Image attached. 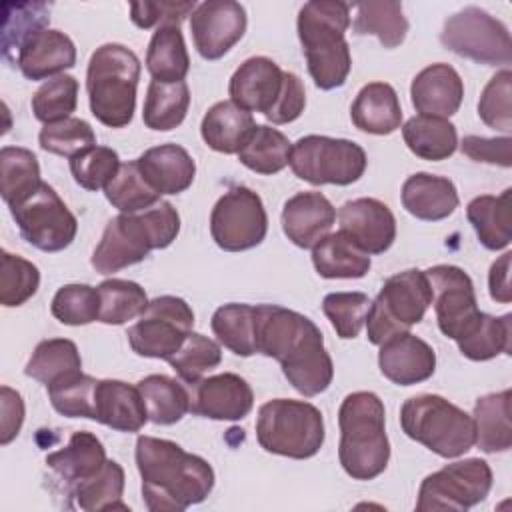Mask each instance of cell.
<instances>
[{
  "label": "cell",
  "instance_id": "cell-54",
  "mask_svg": "<svg viewBox=\"0 0 512 512\" xmlns=\"http://www.w3.org/2000/svg\"><path fill=\"white\" fill-rule=\"evenodd\" d=\"M370 302L364 292H330L322 300V310L336 334L342 340H352L364 328Z\"/></svg>",
  "mask_w": 512,
  "mask_h": 512
},
{
  "label": "cell",
  "instance_id": "cell-8",
  "mask_svg": "<svg viewBox=\"0 0 512 512\" xmlns=\"http://www.w3.org/2000/svg\"><path fill=\"white\" fill-rule=\"evenodd\" d=\"M256 438L270 454L294 460L312 458L324 444L322 412L304 400H268L258 410Z\"/></svg>",
  "mask_w": 512,
  "mask_h": 512
},
{
  "label": "cell",
  "instance_id": "cell-14",
  "mask_svg": "<svg viewBox=\"0 0 512 512\" xmlns=\"http://www.w3.org/2000/svg\"><path fill=\"white\" fill-rule=\"evenodd\" d=\"M10 212L22 238L42 252H60L76 238V216L46 182L22 204L10 208Z\"/></svg>",
  "mask_w": 512,
  "mask_h": 512
},
{
  "label": "cell",
  "instance_id": "cell-43",
  "mask_svg": "<svg viewBox=\"0 0 512 512\" xmlns=\"http://www.w3.org/2000/svg\"><path fill=\"white\" fill-rule=\"evenodd\" d=\"M76 506L84 512L104 510H130L122 502L124 494V468L116 460H106L100 472L78 482L70 488Z\"/></svg>",
  "mask_w": 512,
  "mask_h": 512
},
{
  "label": "cell",
  "instance_id": "cell-60",
  "mask_svg": "<svg viewBox=\"0 0 512 512\" xmlns=\"http://www.w3.org/2000/svg\"><path fill=\"white\" fill-rule=\"evenodd\" d=\"M0 410H2V420H0V444L6 446L10 444L24 422V400L20 392L12 390L10 386L0 388Z\"/></svg>",
  "mask_w": 512,
  "mask_h": 512
},
{
  "label": "cell",
  "instance_id": "cell-19",
  "mask_svg": "<svg viewBox=\"0 0 512 512\" xmlns=\"http://www.w3.org/2000/svg\"><path fill=\"white\" fill-rule=\"evenodd\" d=\"M340 230L346 232L366 254H382L396 240V218L376 198L348 200L338 210Z\"/></svg>",
  "mask_w": 512,
  "mask_h": 512
},
{
  "label": "cell",
  "instance_id": "cell-59",
  "mask_svg": "<svg viewBox=\"0 0 512 512\" xmlns=\"http://www.w3.org/2000/svg\"><path fill=\"white\" fill-rule=\"evenodd\" d=\"M306 106V90L302 80L294 72L284 70V88L274 106V110L266 116L272 124H288L294 122Z\"/></svg>",
  "mask_w": 512,
  "mask_h": 512
},
{
  "label": "cell",
  "instance_id": "cell-35",
  "mask_svg": "<svg viewBox=\"0 0 512 512\" xmlns=\"http://www.w3.org/2000/svg\"><path fill=\"white\" fill-rule=\"evenodd\" d=\"M402 138L412 154L430 162L446 160L458 148L456 126L438 116H412L402 126Z\"/></svg>",
  "mask_w": 512,
  "mask_h": 512
},
{
  "label": "cell",
  "instance_id": "cell-55",
  "mask_svg": "<svg viewBox=\"0 0 512 512\" xmlns=\"http://www.w3.org/2000/svg\"><path fill=\"white\" fill-rule=\"evenodd\" d=\"M38 144L50 154L74 158L82 150L96 144V134L86 120L70 116L60 122L44 124L38 134Z\"/></svg>",
  "mask_w": 512,
  "mask_h": 512
},
{
  "label": "cell",
  "instance_id": "cell-49",
  "mask_svg": "<svg viewBox=\"0 0 512 512\" xmlns=\"http://www.w3.org/2000/svg\"><path fill=\"white\" fill-rule=\"evenodd\" d=\"M222 362V348L212 338L190 332L182 346L168 358V364L186 384H196L206 372Z\"/></svg>",
  "mask_w": 512,
  "mask_h": 512
},
{
  "label": "cell",
  "instance_id": "cell-38",
  "mask_svg": "<svg viewBox=\"0 0 512 512\" xmlns=\"http://www.w3.org/2000/svg\"><path fill=\"white\" fill-rule=\"evenodd\" d=\"M40 184V164L28 148L4 146L0 150V192L8 208L22 204Z\"/></svg>",
  "mask_w": 512,
  "mask_h": 512
},
{
  "label": "cell",
  "instance_id": "cell-57",
  "mask_svg": "<svg viewBox=\"0 0 512 512\" xmlns=\"http://www.w3.org/2000/svg\"><path fill=\"white\" fill-rule=\"evenodd\" d=\"M196 2H168V0H160V2H132L130 4V20L142 28H160L166 24H174L180 26L182 20L186 16H192V12L196 10Z\"/></svg>",
  "mask_w": 512,
  "mask_h": 512
},
{
  "label": "cell",
  "instance_id": "cell-44",
  "mask_svg": "<svg viewBox=\"0 0 512 512\" xmlns=\"http://www.w3.org/2000/svg\"><path fill=\"white\" fill-rule=\"evenodd\" d=\"M292 144L276 128L256 124L238 152L240 164L258 174H276L288 166Z\"/></svg>",
  "mask_w": 512,
  "mask_h": 512
},
{
  "label": "cell",
  "instance_id": "cell-32",
  "mask_svg": "<svg viewBox=\"0 0 512 512\" xmlns=\"http://www.w3.org/2000/svg\"><path fill=\"white\" fill-rule=\"evenodd\" d=\"M312 264L322 278H362L368 274L372 262L346 232L338 230L324 236L312 248Z\"/></svg>",
  "mask_w": 512,
  "mask_h": 512
},
{
  "label": "cell",
  "instance_id": "cell-42",
  "mask_svg": "<svg viewBox=\"0 0 512 512\" xmlns=\"http://www.w3.org/2000/svg\"><path fill=\"white\" fill-rule=\"evenodd\" d=\"M212 332L236 356L256 354V306L230 302L212 314Z\"/></svg>",
  "mask_w": 512,
  "mask_h": 512
},
{
  "label": "cell",
  "instance_id": "cell-1",
  "mask_svg": "<svg viewBox=\"0 0 512 512\" xmlns=\"http://www.w3.org/2000/svg\"><path fill=\"white\" fill-rule=\"evenodd\" d=\"M256 352L278 360L286 380L302 396H318L332 384L334 364L324 336L300 312L256 304Z\"/></svg>",
  "mask_w": 512,
  "mask_h": 512
},
{
  "label": "cell",
  "instance_id": "cell-12",
  "mask_svg": "<svg viewBox=\"0 0 512 512\" xmlns=\"http://www.w3.org/2000/svg\"><path fill=\"white\" fill-rule=\"evenodd\" d=\"M492 488V470L482 458H466L428 474L418 490L416 510H468Z\"/></svg>",
  "mask_w": 512,
  "mask_h": 512
},
{
  "label": "cell",
  "instance_id": "cell-26",
  "mask_svg": "<svg viewBox=\"0 0 512 512\" xmlns=\"http://www.w3.org/2000/svg\"><path fill=\"white\" fill-rule=\"evenodd\" d=\"M402 206L418 220L438 222L458 208V190L452 180L428 172H416L402 184Z\"/></svg>",
  "mask_w": 512,
  "mask_h": 512
},
{
  "label": "cell",
  "instance_id": "cell-34",
  "mask_svg": "<svg viewBox=\"0 0 512 512\" xmlns=\"http://www.w3.org/2000/svg\"><path fill=\"white\" fill-rule=\"evenodd\" d=\"M456 344L462 356L474 362H484L498 354H510L512 314L496 318L486 312H478V316L456 338Z\"/></svg>",
  "mask_w": 512,
  "mask_h": 512
},
{
  "label": "cell",
  "instance_id": "cell-61",
  "mask_svg": "<svg viewBox=\"0 0 512 512\" xmlns=\"http://www.w3.org/2000/svg\"><path fill=\"white\" fill-rule=\"evenodd\" d=\"M510 262L512 252H504L492 266L488 274V288L490 298L500 304H508L512 300V288H510Z\"/></svg>",
  "mask_w": 512,
  "mask_h": 512
},
{
  "label": "cell",
  "instance_id": "cell-7",
  "mask_svg": "<svg viewBox=\"0 0 512 512\" xmlns=\"http://www.w3.org/2000/svg\"><path fill=\"white\" fill-rule=\"evenodd\" d=\"M404 434L442 458H458L474 446V420L438 394H418L400 408Z\"/></svg>",
  "mask_w": 512,
  "mask_h": 512
},
{
  "label": "cell",
  "instance_id": "cell-13",
  "mask_svg": "<svg viewBox=\"0 0 512 512\" xmlns=\"http://www.w3.org/2000/svg\"><path fill=\"white\" fill-rule=\"evenodd\" d=\"M194 326L190 304L178 296H158L148 302L138 322L128 328L130 348L144 358L168 360Z\"/></svg>",
  "mask_w": 512,
  "mask_h": 512
},
{
  "label": "cell",
  "instance_id": "cell-41",
  "mask_svg": "<svg viewBox=\"0 0 512 512\" xmlns=\"http://www.w3.org/2000/svg\"><path fill=\"white\" fill-rule=\"evenodd\" d=\"M352 28L360 36H376L384 48H396L408 34V20L400 2H362L354 6Z\"/></svg>",
  "mask_w": 512,
  "mask_h": 512
},
{
  "label": "cell",
  "instance_id": "cell-15",
  "mask_svg": "<svg viewBox=\"0 0 512 512\" xmlns=\"http://www.w3.org/2000/svg\"><path fill=\"white\" fill-rule=\"evenodd\" d=\"M266 232L268 216L262 198L246 186H232L212 208L210 234L226 252L250 250L264 240Z\"/></svg>",
  "mask_w": 512,
  "mask_h": 512
},
{
  "label": "cell",
  "instance_id": "cell-3",
  "mask_svg": "<svg viewBox=\"0 0 512 512\" xmlns=\"http://www.w3.org/2000/svg\"><path fill=\"white\" fill-rule=\"evenodd\" d=\"M178 232L180 216L170 202L160 200L132 214L120 212L106 224L90 264L100 274L118 272L142 262L152 250L168 248Z\"/></svg>",
  "mask_w": 512,
  "mask_h": 512
},
{
  "label": "cell",
  "instance_id": "cell-30",
  "mask_svg": "<svg viewBox=\"0 0 512 512\" xmlns=\"http://www.w3.org/2000/svg\"><path fill=\"white\" fill-rule=\"evenodd\" d=\"M256 122L250 112L238 108L232 100L216 102L202 118L200 134L208 148L222 154H238Z\"/></svg>",
  "mask_w": 512,
  "mask_h": 512
},
{
  "label": "cell",
  "instance_id": "cell-10",
  "mask_svg": "<svg viewBox=\"0 0 512 512\" xmlns=\"http://www.w3.org/2000/svg\"><path fill=\"white\" fill-rule=\"evenodd\" d=\"M292 172L314 186H348L362 178L368 158L360 144L346 138L308 134L292 144Z\"/></svg>",
  "mask_w": 512,
  "mask_h": 512
},
{
  "label": "cell",
  "instance_id": "cell-22",
  "mask_svg": "<svg viewBox=\"0 0 512 512\" xmlns=\"http://www.w3.org/2000/svg\"><path fill=\"white\" fill-rule=\"evenodd\" d=\"M380 372L398 386H412L428 380L436 370V354L422 338L402 332L380 346Z\"/></svg>",
  "mask_w": 512,
  "mask_h": 512
},
{
  "label": "cell",
  "instance_id": "cell-11",
  "mask_svg": "<svg viewBox=\"0 0 512 512\" xmlns=\"http://www.w3.org/2000/svg\"><path fill=\"white\" fill-rule=\"evenodd\" d=\"M440 42L454 54L486 66L512 62L510 32L504 22L478 6H466L452 14L440 32Z\"/></svg>",
  "mask_w": 512,
  "mask_h": 512
},
{
  "label": "cell",
  "instance_id": "cell-17",
  "mask_svg": "<svg viewBox=\"0 0 512 512\" xmlns=\"http://www.w3.org/2000/svg\"><path fill=\"white\" fill-rule=\"evenodd\" d=\"M246 10L234 0H206L190 16L192 40L204 60H218L246 32Z\"/></svg>",
  "mask_w": 512,
  "mask_h": 512
},
{
  "label": "cell",
  "instance_id": "cell-53",
  "mask_svg": "<svg viewBox=\"0 0 512 512\" xmlns=\"http://www.w3.org/2000/svg\"><path fill=\"white\" fill-rule=\"evenodd\" d=\"M120 156L108 146H90L70 158V172L78 186L98 192L108 186L120 168Z\"/></svg>",
  "mask_w": 512,
  "mask_h": 512
},
{
  "label": "cell",
  "instance_id": "cell-52",
  "mask_svg": "<svg viewBox=\"0 0 512 512\" xmlns=\"http://www.w3.org/2000/svg\"><path fill=\"white\" fill-rule=\"evenodd\" d=\"M50 310L62 324L86 326L100 316L98 288L88 284H66L54 294Z\"/></svg>",
  "mask_w": 512,
  "mask_h": 512
},
{
  "label": "cell",
  "instance_id": "cell-39",
  "mask_svg": "<svg viewBox=\"0 0 512 512\" xmlns=\"http://www.w3.org/2000/svg\"><path fill=\"white\" fill-rule=\"evenodd\" d=\"M142 394L148 420L160 426L176 424L190 412V394L188 390L174 378L166 374H150L142 378L138 384Z\"/></svg>",
  "mask_w": 512,
  "mask_h": 512
},
{
  "label": "cell",
  "instance_id": "cell-47",
  "mask_svg": "<svg viewBox=\"0 0 512 512\" xmlns=\"http://www.w3.org/2000/svg\"><path fill=\"white\" fill-rule=\"evenodd\" d=\"M106 200L122 214L146 210L160 202V194L144 180L136 160L120 164L116 176L104 188Z\"/></svg>",
  "mask_w": 512,
  "mask_h": 512
},
{
  "label": "cell",
  "instance_id": "cell-40",
  "mask_svg": "<svg viewBox=\"0 0 512 512\" xmlns=\"http://www.w3.org/2000/svg\"><path fill=\"white\" fill-rule=\"evenodd\" d=\"M190 106V90L186 82L152 80L146 90L142 120L146 128L168 132L180 126Z\"/></svg>",
  "mask_w": 512,
  "mask_h": 512
},
{
  "label": "cell",
  "instance_id": "cell-48",
  "mask_svg": "<svg viewBox=\"0 0 512 512\" xmlns=\"http://www.w3.org/2000/svg\"><path fill=\"white\" fill-rule=\"evenodd\" d=\"M96 386H98L96 378L78 370V372H72V374L56 380L46 390H48V398L58 414H62L66 418L94 420Z\"/></svg>",
  "mask_w": 512,
  "mask_h": 512
},
{
  "label": "cell",
  "instance_id": "cell-31",
  "mask_svg": "<svg viewBox=\"0 0 512 512\" xmlns=\"http://www.w3.org/2000/svg\"><path fill=\"white\" fill-rule=\"evenodd\" d=\"M512 188L500 196L482 194L468 202L466 216L480 240L488 250H502L512 240Z\"/></svg>",
  "mask_w": 512,
  "mask_h": 512
},
{
  "label": "cell",
  "instance_id": "cell-2",
  "mask_svg": "<svg viewBox=\"0 0 512 512\" xmlns=\"http://www.w3.org/2000/svg\"><path fill=\"white\" fill-rule=\"evenodd\" d=\"M134 456L142 478V500L150 512H182L204 502L214 488L212 466L172 440L138 436Z\"/></svg>",
  "mask_w": 512,
  "mask_h": 512
},
{
  "label": "cell",
  "instance_id": "cell-23",
  "mask_svg": "<svg viewBox=\"0 0 512 512\" xmlns=\"http://www.w3.org/2000/svg\"><path fill=\"white\" fill-rule=\"evenodd\" d=\"M410 98L416 112L424 116L450 118L462 104L464 82L450 64L436 62L414 76L410 84Z\"/></svg>",
  "mask_w": 512,
  "mask_h": 512
},
{
  "label": "cell",
  "instance_id": "cell-6",
  "mask_svg": "<svg viewBox=\"0 0 512 512\" xmlns=\"http://www.w3.org/2000/svg\"><path fill=\"white\" fill-rule=\"evenodd\" d=\"M140 60L124 44L108 42L98 46L88 62L86 92L90 112L108 128H124L132 122Z\"/></svg>",
  "mask_w": 512,
  "mask_h": 512
},
{
  "label": "cell",
  "instance_id": "cell-5",
  "mask_svg": "<svg viewBox=\"0 0 512 512\" xmlns=\"http://www.w3.org/2000/svg\"><path fill=\"white\" fill-rule=\"evenodd\" d=\"M340 444L338 460L342 470L354 480H374L390 460L386 436V410L378 394L352 392L338 410Z\"/></svg>",
  "mask_w": 512,
  "mask_h": 512
},
{
  "label": "cell",
  "instance_id": "cell-9",
  "mask_svg": "<svg viewBox=\"0 0 512 512\" xmlns=\"http://www.w3.org/2000/svg\"><path fill=\"white\" fill-rule=\"evenodd\" d=\"M430 304L432 288L424 270L410 268L386 278L366 314L368 340L382 346L386 340L410 332L414 324L422 322Z\"/></svg>",
  "mask_w": 512,
  "mask_h": 512
},
{
  "label": "cell",
  "instance_id": "cell-18",
  "mask_svg": "<svg viewBox=\"0 0 512 512\" xmlns=\"http://www.w3.org/2000/svg\"><path fill=\"white\" fill-rule=\"evenodd\" d=\"M284 88V70L266 58L252 56L244 60L230 78L228 94L230 100L246 112H262L268 116Z\"/></svg>",
  "mask_w": 512,
  "mask_h": 512
},
{
  "label": "cell",
  "instance_id": "cell-29",
  "mask_svg": "<svg viewBox=\"0 0 512 512\" xmlns=\"http://www.w3.org/2000/svg\"><path fill=\"white\" fill-rule=\"evenodd\" d=\"M106 460L104 444L88 430L74 432L62 450L46 456L48 468L70 488L100 472Z\"/></svg>",
  "mask_w": 512,
  "mask_h": 512
},
{
  "label": "cell",
  "instance_id": "cell-16",
  "mask_svg": "<svg viewBox=\"0 0 512 512\" xmlns=\"http://www.w3.org/2000/svg\"><path fill=\"white\" fill-rule=\"evenodd\" d=\"M424 272L432 288L438 328L446 338L456 340L480 312L474 284L462 268L452 264H436Z\"/></svg>",
  "mask_w": 512,
  "mask_h": 512
},
{
  "label": "cell",
  "instance_id": "cell-36",
  "mask_svg": "<svg viewBox=\"0 0 512 512\" xmlns=\"http://www.w3.org/2000/svg\"><path fill=\"white\" fill-rule=\"evenodd\" d=\"M146 68L152 80L184 82L190 70V56L180 26L166 24L154 30L146 50Z\"/></svg>",
  "mask_w": 512,
  "mask_h": 512
},
{
  "label": "cell",
  "instance_id": "cell-50",
  "mask_svg": "<svg viewBox=\"0 0 512 512\" xmlns=\"http://www.w3.org/2000/svg\"><path fill=\"white\" fill-rule=\"evenodd\" d=\"M78 104V80L70 74L48 78L32 96V112L44 124L72 116Z\"/></svg>",
  "mask_w": 512,
  "mask_h": 512
},
{
  "label": "cell",
  "instance_id": "cell-4",
  "mask_svg": "<svg viewBox=\"0 0 512 512\" xmlns=\"http://www.w3.org/2000/svg\"><path fill=\"white\" fill-rule=\"evenodd\" d=\"M350 26V4L340 0L306 2L296 20L298 38L306 56L308 72L320 90L344 86L352 56L346 42Z\"/></svg>",
  "mask_w": 512,
  "mask_h": 512
},
{
  "label": "cell",
  "instance_id": "cell-58",
  "mask_svg": "<svg viewBox=\"0 0 512 512\" xmlns=\"http://www.w3.org/2000/svg\"><path fill=\"white\" fill-rule=\"evenodd\" d=\"M462 154H466L470 160L484 162V164H496L502 168H510L512 156V138L510 136H494V138H484V136H464L462 144Z\"/></svg>",
  "mask_w": 512,
  "mask_h": 512
},
{
  "label": "cell",
  "instance_id": "cell-51",
  "mask_svg": "<svg viewBox=\"0 0 512 512\" xmlns=\"http://www.w3.org/2000/svg\"><path fill=\"white\" fill-rule=\"evenodd\" d=\"M40 286V272L30 260L12 254L8 250L0 252V302L6 308L22 306L30 300Z\"/></svg>",
  "mask_w": 512,
  "mask_h": 512
},
{
  "label": "cell",
  "instance_id": "cell-21",
  "mask_svg": "<svg viewBox=\"0 0 512 512\" xmlns=\"http://www.w3.org/2000/svg\"><path fill=\"white\" fill-rule=\"evenodd\" d=\"M336 220L332 202L322 192H298L284 202L282 230L298 248H314L330 234Z\"/></svg>",
  "mask_w": 512,
  "mask_h": 512
},
{
  "label": "cell",
  "instance_id": "cell-33",
  "mask_svg": "<svg viewBox=\"0 0 512 512\" xmlns=\"http://www.w3.org/2000/svg\"><path fill=\"white\" fill-rule=\"evenodd\" d=\"M474 444L486 454L506 452L512 446L510 390L480 396L474 404Z\"/></svg>",
  "mask_w": 512,
  "mask_h": 512
},
{
  "label": "cell",
  "instance_id": "cell-56",
  "mask_svg": "<svg viewBox=\"0 0 512 512\" xmlns=\"http://www.w3.org/2000/svg\"><path fill=\"white\" fill-rule=\"evenodd\" d=\"M510 96H512V72L504 68L488 80V84L480 94V100H478L480 120L486 126L508 134L512 130Z\"/></svg>",
  "mask_w": 512,
  "mask_h": 512
},
{
  "label": "cell",
  "instance_id": "cell-37",
  "mask_svg": "<svg viewBox=\"0 0 512 512\" xmlns=\"http://www.w3.org/2000/svg\"><path fill=\"white\" fill-rule=\"evenodd\" d=\"M2 54L8 62H16L18 52L38 32L48 28L50 4L46 2H6L2 6Z\"/></svg>",
  "mask_w": 512,
  "mask_h": 512
},
{
  "label": "cell",
  "instance_id": "cell-46",
  "mask_svg": "<svg viewBox=\"0 0 512 512\" xmlns=\"http://www.w3.org/2000/svg\"><path fill=\"white\" fill-rule=\"evenodd\" d=\"M96 288L100 294L98 322L102 324H126L128 320L140 316L150 302L144 288L132 280L110 278L100 282Z\"/></svg>",
  "mask_w": 512,
  "mask_h": 512
},
{
  "label": "cell",
  "instance_id": "cell-28",
  "mask_svg": "<svg viewBox=\"0 0 512 512\" xmlns=\"http://www.w3.org/2000/svg\"><path fill=\"white\" fill-rule=\"evenodd\" d=\"M350 118L362 132L376 136L392 134L402 124V108L396 90L386 82L362 86L352 102Z\"/></svg>",
  "mask_w": 512,
  "mask_h": 512
},
{
  "label": "cell",
  "instance_id": "cell-45",
  "mask_svg": "<svg viewBox=\"0 0 512 512\" xmlns=\"http://www.w3.org/2000/svg\"><path fill=\"white\" fill-rule=\"evenodd\" d=\"M78 370H82V358L76 344L68 338H48L34 348L24 374L48 388L56 380Z\"/></svg>",
  "mask_w": 512,
  "mask_h": 512
},
{
  "label": "cell",
  "instance_id": "cell-27",
  "mask_svg": "<svg viewBox=\"0 0 512 512\" xmlns=\"http://www.w3.org/2000/svg\"><path fill=\"white\" fill-rule=\"evenodd\" d=\"M94 420L118 432H138L148 422L138 386L110 378L98 380Z\"/></svg>",
  "mask_w": 512,
  "mask_h": 512
},
{
  "label": "cell",
  "instance_id": "cell-24",
  "mask_svg": "<svg viewBox=\"0 0 512 512\" xmlns=\"http://www.w3.org/2000/svg\"><path fill=\"white\" fill-rule=\"evenodd\" d=\"M144 180L162 194H180L188 190L196 176L194 158L178 144H160L148 148L136 158Z\"/></svg>",
  "mask_w": 512,
  "mask_h": 512
},
{
  "label": "cell",
  "instance_id": "cell-25",
  "mask_svg": "<svg viewBox=\"0 0 512 512\" xmlns=\"http://www.w3.org/2000/svg\"><path fill=\"white\" fill-rule=\"evenodd\" d=\"M14 64L28 80L54 78L76 64V46L64 32L46 28L24 44Z\"/></svg>",
  "mask_w": 512,
  "mask_h": 512
},
{
  "label": "cell",
  "instance_id": "cell-20",
  "mask_svg": "<svg viewBox=\"0 0 512 512\" xmlns=\"http://www.w3.org/2000/svg\"><path fill=\"white\" fill-rule=\"evenodd\" d=\"M254 406L250 384L232 372L214 374L194 384L190 412L210 420H242Z\"/></svg>",
  "mask_w": 512,
  "mask_h": 512
}]
</instances>
